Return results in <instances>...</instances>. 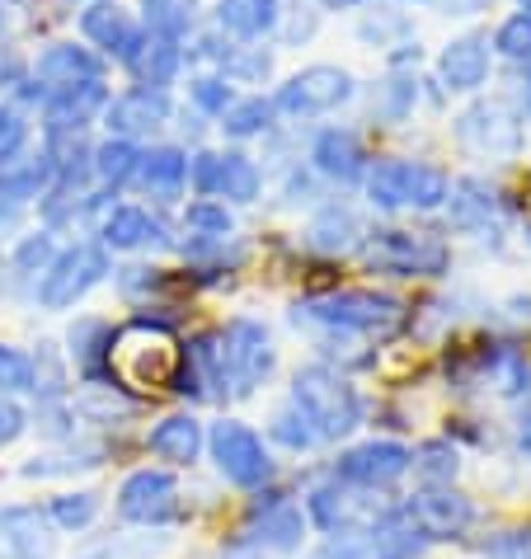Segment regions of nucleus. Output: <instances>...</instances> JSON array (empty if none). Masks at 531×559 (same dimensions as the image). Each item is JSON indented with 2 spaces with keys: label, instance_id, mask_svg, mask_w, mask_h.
Instances as JSON below:
<instances>
[{
  "label": "nucleus",
  "instance_id": "nucleus-1",
  "mask_svg": "<svg viewBox=\"0 0 531 559\" xmlns=\"http://www.w3.org/2000/svg\"><path fill=\"white\" fill-rule=\"evenodd\" d=\"M184 348L161 320H128L108 344V381L122 391H179Z\"/></svg>",
  "mask_w": 531,
  "mask_h": 559
},
{
  "label": "nucleus",
  "instance_id": "nucleus-27",
  "mask_svg": "<svg viewBox=\"0 0 531 559\" xmlns=\"http://www.w3.org/2000/svg\"><path fill=\"white\" fill-rule=\"evenodd\" d=\"M471 381L484 385V391H494V395H518V391H527L531 371H527V357L512 344H489V348H475Z\"/></svg>",
  "mask_w": 531,
  "mask_h": 559
},
{
  "label": "nucleus",
  "instance_id": "nucleus-34",
  "mask_svg": "<svg viewBox=\"0 0 531 559\" xmlns=\"http://www.w3.org/2000/svg\"><path fill=\"white\" fill-rule=\"evenodd\" d=\"M367 540H371V555H377V559H418V555L428 550V540L418 536V526H414L410 518H404L400 508L390 512L386 522L371 526Z\"/></svg>",
  "mask_w": 531,
  "mask_h": 559
},
{
  "label": "nucleus",
  "instance_id": "nucleus-10",
  "mask_svg": "<svg viewBox=\"0 0 531 559\" xmlns=\"http://www.w3.org/2000/svg\"><path fill=\"white\" fill-rule=\"evenodd\" d=\"M457 142L480 160H518L522 118L504 99H480L465 114H457Z\"/></svg>",
  "mask_w": 531,
  "mask_h": 559
},
{
  "label": "nucleus",
  "instance_id": "nucleus-40",
  "mask_svg": "<svg viewBox=\"0 0 531 559\" xmlns=\"http://www.w3.org/2000/svg\"><path fill=\"white\" fill-rule=\"evenodd\" d=\"M95 518H99V493H90V489L57 493V499L48 503V522L61 526V532H85Z\"/></svg>",
  "mask_w": 531,
  "mask_h": 559
},
{
  "label": "nucleus",
  "instance_id": "nucleus-18",
  "mask_svg": "<svg viewBox=\"0 0 531 559\" xmlns=\"http://www.w3.org/2000/svg\"><path fill=\"white\" fill-rule=\"evenodd\" d=\"M48 508H0V559H52Z\"/></svg>",
  "mask_w": 531,
  "mask_h": 559
},
{
  "label": "nucleus",
  "instance_id": "nucleus-60",
  "mask_svg": "<svg viewBox=\"0 0 531 559\" xmlns=\"http://www.w3.org/2000/svg\"><path fill=\"white\" fill-rule=\"evenodd\" d=\"M527 207H531V193H527Z\"/></svg>",
  "mask_w": 531,
  "mask_h": 559
},
{
  "label": "nucleus",
  "instance_id": "nucleus-31",
  "mask_svg": "<svg viewBox=\"0 0 531 559\" xmlns=\"http://www.w3.org/2000/svg\"><path fill=\"white\" fill-rule=\"evenodd\" d=\"M67 344H71L75 367L85 371V381L114 385V381H108V344H114V324L95 320V316H90V320H75L71 334H67Z\"/></svg>",
  "mask_w": 531,
  "mask_h": 559
},
{
  "label": "nucleus",
  "instance_id": "nucleus-14",
  "mask_svg": "<svg viewBox=\"0 0 531 559\" xmlns=\"http://www.w3.org/2000/svg\"><path fill=\"white\" fill-rule=\"evenodd\" d=\"M414 452L400 442H363V447H349L339 461H334V479L343 485H357V489H390L396 479L410 475Z\"/></svg>",
  "mask_w": 531,
  "mask_h": 559
},
{
  "label": "nucleus",
  "instance_id": "nucleus-41",
  "mask_svg": "<svg viewBox=\"0 0 531 559\" xmlns=\"http://www.w3.org/2000/svg\"><path fill=\"white\" fill-rule=\"evenodd\" d=\"M184 230H189V236H236V222H231L226 203L198 198V203L184 207Z\"/></svg>",
  "mask_w": 531,
  "mask_h": 559
},
{
  "label": "nucleus",
  "instance_id": "nucleus-52",
  "mask_svg": "<svg viewBox=\"0 0 531 559\" xmlns=\"http://www.w3.org/2000/svg\"><path fill=\"white\" fill-rule=\"evenodd\" d=\"M24 428H28V414L14 405L10 395H0V447L20 442V438H24Z\"/></svg>",
  "mask_w": 531,
  "mask_h": 559
},
{
  "label": "nucleus",
  "instance_id": "nucleus-55",
  "mask_svg": "<svg viewBox=\"0 0 531 559\" xmlns=\"http://www.w3.org/2000/svg\"><path fill=\"white\" fill-rule=\"evenodd\" d=\"M489 10V0H442V14H480Z\"/></svg>",
  "mask_w": 531,
  "mask_h": 559
},
{
  "label": "nucleus",
  "instance_id": "nucleus-26",
  "mask_svg": "<svg viewBox=\"0 0 531 559\" xmlns=\"http://www.w3.org/2000/svg\"><path fill=\"white\" fill-rule=\"evenodd\" d=\"M249 536L273 555H292V550H302V540H306V518L296 503L269 499V503L255 508V518H249Z\"/></svg>",
  "mask_w": 531,
  "mask_h": 559
},
{
  "label": "nucleus",
  "instance_id": "nucleus-13",
  "mask_svg": "<svg viewBox=\"0 0 531 559\" xmlns=\"http://www.w3.org/2000/svg\"><path fill=\"white\" fill-rule=\"evenodd\" d=\"M400 512L418 526V536H424L428 546H433V540H461L465 532H471V522H475L471 499H465V493H457L451 485H428V489H418Z\"/></svg>",
  "mask_w": 531,
  "mask_h": 559
},
{
  "label": "nucleus",
  "instance_id": "nucleus-20",
  "mask_svg": "<svg viewBox=\"0 0 531 559\" xmlns=\"http://www.w3.org/2000/svg\"><path fill=\"white\" fill-rule=\"evenodd\" d=\"M122 67L132 71L137 90H165L184 67V48H179V38H165V34L142 28V38L132 43V52L122 57Z\"/></svg>",
  "mask_w": 531,
  "mask_h": 559
},
{
  "label": "nucleus",
  "instance_id": "nucleus-56",
  "mask_svg": "<svg viewBox=\"0 0 531 559\" xmlns=\"http://www.w3.org/2000/svg\"><path fill=\"white\" fill-rule=\"evenodd\" d=\"M518 447H522V452H531V405L518 414Z\"/></svg>",
  "mask_w": 531,
  "mask_h": 559
},
{
  "label": "nucleus",
  "instance_id": "nucleus-61",
  "mask_svg": "<svg viewBox=\"0 0 531 559\" xmlns=\"http://www.w3.org/2000/svg\"><path fill=\"white\" fill-rule=\"evenodd\" d=\"M527 245H531V236H527Z\"/></svg>",
  "mask_w": 531,
  "mask_h": 559
},
{
  "label": "nucleus",
  "instance_id": "nucleus-46",
  "mask_svg": "<svg viewBox=\"0 0 531 559\" xmlns=\"http://www.w3.org/2000/svg\"><path fill=\"white\" fill-rule=\"evenodd\" d=\"M269 432H273V438H278V442H283V447H292V452H310V447H316V442H320V438H316V432H310V424H306V418H302V414H296L292 405L273 414V424H269Z\"/></svg>",
  "mask_w": 531,
  "mask_h": 559
},
{
  "label": "nucleus",
  "instance_id": "nucleus-2",
  "mask_svg": "<svg viewBox=\"0 0 531 559\" xmlns=\"http://www.w3.org/2000/svg\"><path fill=\"white\" fill-rule=\"evenodd\" d=\"M296 324L320 334H363V338H390L404 330L410 310L404 301L386 297V292H367V287H349V292H320V297L296 301L292 310Z\"/></svg>",
  "mask_w": 531,
  "mask_h": 559
},
{
  "label": "nucleus",
  "instance_id": "nucleus-5",
  "mask_svg": "<svg viewBox=\"0 0 531 559\" xmlns=\"http://www.w3.org/2000/svg\"><path fill=\"white\" fill-rule=\"evenodd\" d=\"M363 259L367 269L390 277H442L451 269V250L442 236H433V230H400V226L371 230L363 245Z\"/></svg>",
  "mask_w": 531,
  "mask_h": 559
},
{
  "label": "nucleus",
  "instance_id": "nucleus-17",
  "mask_svg": "<svg viewBox=\"0 0 531 559\" xmlns=\"http://www.w3.org/2000/svg\"><path fill=\"white\" fill-rule=\"evenodd\" d=\"M169 95L165 90H122L118 99L104 104V128L108 136H122V142H137V136H151L169 122Z\"/></svg>",
  "mask_w": 531,
  "mask_h": 559
},
{
  "label": "nucleus",
  "instance_id": "nucleus-50",
  "mask_svg": "<svg viewBox=\"0 0 531 559\" xmlns=\"http://www.w3.org/2000/svg\"><path fill=\"white\" fill-rule=\"evenodd\" d=\"M484 559H531V532H498L480 546Z\"/></svg>",
  "mask_w": 531,
  "mask_h": 559
},
{
  "label": "nucleus",
  "instance_id": "nucleus-30",
  "mask_svg": "<svg viewBox=\"0 0 531 559\" xmlns=\"http://www.w3.org/2000/svg\"><path fill=\"white\" fill-rule=\"evenodd\" d=\"M161 240V222L146 212V207H114L104 212L99 222V245L104 250H118V254H132L142 250V245Z\"/></svg>",
  "mask_w": 531,
  "mask_h": 559
},
{
  "label": "nucleus",
  "instance_id": "nucleus-58",
  "mask_svg": "<svg viewBox=\"0 0 531 559\" xmlns=\"http://www.w3.org/2000/svg\"><path fill=\"white\" fill-rule=\"evenodd\" d=\"M522 104H527V114H531V75H527V85H522Z\"/></svg>",
  "mask_w": 531,
  "mask_h": 559
},
{
  "label": "nucleus",
  "instance_id": "nucleus-19",
  "mask_svg": "<svg viewBox=\"0 0 531 559\" xmlns=\"http://www.w3.org/2000/svg\"><path fill=\"white\" fill-rule=\"evenodd\" d=\"M104 104H108L104 81H90V85L61 90V95H48L43 99V132L48 136H85L90 118L104 114Z\"/></svg>",
  "mask_w": 531,
  "mask_h": 559
},
{
  "label": "nucleus",
  "instance_id": "nucleus-24",
  "mask_svg": "<svg viewBox=\"0 0 531 559\" xmlns=\"http://www.w3.org/2000/svg\"><path fill=\"white\" fill-rule=\"evenodd\" d=\"M132 179L142 183V193L155 198V203H179V193L189 189V155L179 146H151L142 151Z\"/></svg>",
  "mask_w": 531,
  "mask_h": 559
},
{
  "label": "nucleus",
  "instance_id": "nucleus-29",
  "mask_svg": "<svg viewBox=\"0 0 531 559\" xmlns=\"http://www.w3.org/2000/svg\"><path fill=\"white\" fill-rule=\"evenodd\" d=\"M151 456L155 461H169V465H193L198 452H202V424L193 414H169L161 418V424L151 428Z\"/></svg>",
  "mask_w": 531,
  "mask_h": 559
},
{
  "label": "nucleus",
  "instance_id": "nucleus-53",
  "mask_svg": "<svg viewBox=\"0 0 531 559\" xmlns=\"http://www.w3.org/2000/svg\"><path fill=\"white\" fill-rule=\"evenodd\" d=\"M24 81H28L24 57H14L10 48H0V95H5V90H20Z\"/></svg>",
  "mask_w": 531,
  "mask_h": 559
},
{
  "label": "nucleus",
  "instance_id": "nucleus-8",
  "mask_svg": "<svg viewBox=\"0 0 531 559\" xmlns=\"http://www.w3.org/2000/svg\"><path fill=\"white\" fill-rule=\"evenodd\" d=\"M357 95V81L353 71L330 67V61H316V67H302L296 75H287L273 95V108L287 118H320V114H334Z\"/></svg>",
  "mask_w": 531,
  "mask_h": 559
},
{
  "label": "nucleus",
  "instance_id": "nucleus-51",
  "mask_svg": "<svg viewBox=\"0 0 531 559\" xmlns=\"http://www.w3.org/2000/svg\"><path fill=\"white\" fill-rule=\"evenodd\" d=\"M24 136H28L24 114H20V108H10V104H0V155L20 151V146H24Z\"/></svg>",
  "mask_w": 531,
  "mask_h": 559
},
{
  "label": "nucleus",
  "instance_id": "nucleus-35",
  "mask_svg": "<svg viewBox=\"0 0 531 559\" xmlns=\"http://www.w3.org/2000/svg\"><path fill=\"white\" fill-rule=\"evenodd\" d=\"M216 75L231 85H263L273 75V52H263L259 43H231L226 57L216 61Z\"/></svg>",
  "mask_w": 531,
  "mask_h": 559
},
{
  "label": "nucleus",
  "instance_id": "nucleus-59",
  "mask_svg": "<svg viewBox=\"0 0 531 559\" xmlns=\"http://www.w3.org/2000/svg\"><path fill=\"white\" fill-rule=\"evenodd\" d=\"M522 14H531V0H522Z\"/></svg>",
  "mask_w": 531,
  "mask_h": 559
},
{
  "label": "nucleus",
  "instance_id": "nucleus-36",
  "mask_svg": "<svg viewBox=\"0 0 531 559\" xmlns=\"http://www.w3.org/2000/svg\"><path fill=\"white\" fill-rule=\"evenodd\" d=\"M137 160H142V151H137V142H122V136H108V142L95 146V179L104 183V189H122L132 175H137Z\"/></svg>",
  "mask_w": 531,
  "mask_h": 559
},
{
  "label": "nucleus",
  "instance_id": "nucleus-39",
  "mask_svg": "<svg viewBox=\"0 0 531 559\" xmlns=\"http://www.w3.org/2000/svg\"><path fill=\"white\" fill-rule=\"evenodd\" d=\"M142 28H151V34H165V38H189L193 28V0H146L142 5Z\"/></svg>",
  "mask_w": 531,
  "mask_h": 559
},
{
  "label": "nucleus",
  "instance_id": "nucleus-23",
  "mask_svg": "<svg viewBox=\"0 0 531 559\" xmlns=\"http://www.w3.org/2000/svg\"><path fill=\"white\" fill-rule=\"evenodd\" d=\"M310 165H316L324 179H334V183H363L367 151H363V142H357V132L324 128L316 142H310Z\"/></svg>",
  "mask_w": 531,
  "mask_h": 559
},
{
  "label": "nucleus",
  "instance_id": "nucleus-42",
  "mask_svg": "<svg viewBox=\"0 0 531 559\" xmlns=\"http://www.w3.org/2000/svg\"><path fill=\"white\" fill-rule=\"evenodd\" d=\"M410 471H418L424 485H451V475H457V447L451 442H424L414 452Z\"/></svg>",
  "mask_w": 531,
  "mask_h": 559
},
{
  "label": "nucleus",
  "instance_id": "nucleus-12",
  "mask_svg": "<svg viewBox=\"0 0 531 559\" xmlns=\"http://www.w3.org/2000/svg\"><path fill=\"white\" fill-rule=\"evenodd\" d=\"M179 485L169 471H132L118 489V518L132 526H165L179 518Z\"/></svg>",
  "mask_w": 531,
  "mask_h": 559
},
{
  "label": "nucleus",
  "instance_id": "nucleus-7",
  "mask_svg": "<svg viewBox=\"0 0 531 559\" xmlns=\"http://www.w3.org/2000/svg\"><path fill=\"white\" fill-rule=\"evenodd\" d=\"M108 277V250L104 245H67V250H57V259L48 263V273H43L38 283V306L43 310H71L75 301H85L90 292Z\"/></svg>",
  "mask_w": 531,
  "mask_h": 559
},
{
  "label": "nucleus",
  "instance_id": "nucleus-11",
  "mask_svg": "<svg viewBox=\"0 0 531 559\" xmlns=\"http://www.w3.org/2000/svg\"><path fill=\"white\" fill-rule=\"evenodd\" d=\"M208 447H212V461H216V471H222L226 485L263 489L273 479V461H269V452H263L259 432L245 428L240 418H222V424H212Z\"/></svg>",
  "mask_w": 531,
  "mask_h": 559
},
{
  "label": "nucleus",
  "instance_id": "nucleus-4",
  "mask_svg": "<svg viewBox=\"0 0 531 559\" xmlns=\"http://www.w3.org/2000/svg\"><path fill=\"white\" fill-rule=\"evenodd\" d=\"M363 189L371 198V207L381 212H437L451 193L447 169L424 165V160H400V155H386V160H371L363 175Z\"/></svg>",
  "mask_w": 531,
  "mask_h": 559
},
{
  "label": "nucleus",
  "instance_id": "nucleus-44",
  "mask_svg": "<svg viewBox=\"0 0 531 559\" xmlns=\"http://www.w3.org/2000/svg\"><path fill=\"white\" fill-rule=\"evenodd\" d=\"M0 395H34V357L0 344Z\"/></svg>",
  "mask_w": 531,
  "mask_h": 559
},
{
  "label": "nucleus",
  "instance_id": "nucleus-16",
  "mask_svg": "<svg viewBox=\"0 0 531 559\" xmlns=\"http://www.w3.org/2000/svg\"><path fill=\"white\" fill-rule=\"evenodd\" d=\"M442 207H447L451 230H461V236L489 240L504 230V198H498V189L484 179H457Z\"/></svg>",
  "mask_w": 531,
  "mask_h": 559
},
{
  "label": "nucleus",
  "instance_id": "nucleus-22",
  "mask_svg": "<svg viewBox=\"0 0 531 559\" xmlns=\"http://www.w3.org/2000/svg\"><path fill=\"white\" fill-rule=\"evenodd\" d=\"M81 34L90 48H99L104 57H128L132 52V43L142 38V24L132 20L128 10L118 5V0H95L85 14H81Z\"/></svg>",
  "mask_w": 531,
  "mask_h": 559
},
{
  "label": "nucleus",
  "instance_id": "nucleus-28",
  "mask_svg": "<svg viewBox=\"0 0 531 559\" xmlns=\"http://www.w3.org/2000/svg\"><path fill=\"white\" fill-rule=\"evenodd\" d=\"M278 20H283L278 0H216V34H231L240 43L273 34Z\"/></svg>",
  "mask_w": 531,
  "mask_h": 559
},
{
  "label": "nucleus",
  "instance_id": "nucleus-32",
  "mask_svg": "<svg viewBox=\"0 0 531 559\" xmlns=\"http://www.w3.org/2000/svg\"><path fill=\"white\" fill-rule=\"evenodd\" d=\"M357 240H363V226H357L353 207H343V203H324L316 212V222L306 226V245L316 254H349Z\"/></svg>",
  "mask_w": 531,
  "mask_h": 559
},
{
  "label": "nucleus",
  "instance_id": "nucleus-54",
  "mask_svg": "<svg viewBox=\"0 0 531 559\" xmlns=\"http://www.w3.org/2000/svg\"><path fill=\"white\" fill-rule=\"evenodd\" d=\"M24 222V207L20 203H5V198H0V236H10L14 226Z\"/></svg>",
  "mask_w": 531,
  "mask_h": 559
},
{
  "label": "nucleus",
  "instance_id": "nucleus-33",
  "mask_svg": "<svg viewBox=\"0 0 531 559\" xmlns=\"http://www.w3.org/2000/svg\"><path fill=\"white\" fill-rule=\"evenodd\" d=\"M259 189H263V175H259V165L249 160L245 151H222L216 155V189H212L216 203H255Z\"/></svg>",
  "mask_w": 531,
  "mask_h": 559
},
{
  "label": "nucleus",
  "instance_id": "nucleus-43",
  "mask_svg": "<svg viewBox=\"0 0 531 559\" xmlns=\"http://www.w3.org/2000/svg\"><path fill=\"white\" fill-rule=\"evenodd\" d=\"M52 259H57V245H52L48 230H38V236H24L20 245H14L10 269L20 273V277H34V273H48Z\"/></svg>",
  "mask_w": 531,
  "mask_h": 559
},
{
  "label": "nucleus",
  "instance_id": "nucleus-25",
  "mask_svg": "<svg viewBox=\"0 0 531 559\" xmlns=\"http://www.w3.org/2000/svg\"><path fill=\"white\" fill-rule=\"evenodd\" d=\"M52 189V160L48 151H10L0 155V198L5 203H28V198H43Z\"/></svg>",
  "mask_w": 531,
  "mask_h": 559
},
{
  "label": "nucleus",
  "instance_id": "nucleus-37",
  "mask_svg": "<svg viewBox=\"0 0 531 559\" xmlns=\"http://www.w3.org/2000/svg\"><path fill=\"white\" fill-rule=\"evenodd\" d=\"M273 99H263V95H249V99H236L222 114V132L226 136H236V142H249V136H263L273 128Z\"/></svg>",
  "mask_w": 531,
  "mask_h": 559
},
{
  "label": "nucleus",
  "instance_id": "nucleus-62",
  "mask_svg": "<svg viewBox=\"0 0 531 559\" xmlns=\"http://www.w3.org/2000/svg\"><path fill=\"white\" fill-rule=\"evenodd\" d=\"M0 20H5V14H0Z\"/></svg>",
  "mask_w": 531,
  "mask_h": 559
},
{
  "label": "nucleus",
  "instance_id": "nucleus-21",
  "mask_svg": "<svg viewBox=\"0 0 531 559\" xmlns=\"http://www.w3.org/2000/svg\"><path fill=\"white\" fill-rule=\"evenodd\" d=\"M489 38L480 34H465V38H451L442 57H437V81L447 90H457V95H471L489 81Z\"/></svg>",
  "mask_w": 531,
  "mask_h": 559
},
{
  "label": "nucleus",
  "instance_id": "nucleus-48",
  "mask_svg": "<svg viewBox=\"0 0 531 559\" xmlns=\"http://www.w3.org/2000/svg\"><path fill=\"white\" fill-rule=\"evenodd\" d=\"M494 48L512 61H531V14H512V20L498 24Z\"/></svg>",
  "mask_w": 531,
  "mask_h": 559
},
{
  "label": "nucleus",
  "instance_id": "nucleus-49",
  "mask_svg": "<svg viewBox=\"0 0 531 559\" xmlns=\"http://www.w3.org/2000/svg\"><path fill=\"white\" fill-rule=\"evenodd\" d=\"M306 559H377V555H371V540L363 532V536H330L324 546H316Z\"/></svg>",
  "mask_w": 531,
  "mask_h": 559
},
{
  "label": "nucleus",
  "instance_id": "nucleus-57",
  "mask_svg": "<svg viewBox=\"0 0 531 559\" xmlns=\"http://www.w3.org/2000/svg\"><path fill=\"white\" fill-rule=\"evenodd\" d=\"M324 10H353V5H363V0H320Z\"/></svg>",
  "mask_w": 531,
  "mask_h": 559
},
{
  "label": "nucleus",
  "instance_id": "nucleus-9",
  "mask_svg": "<svg viewBox=\"0 0 531 559\" xmlns=\"http://www.w3.org/2000/svg\"><path fill=\"white\" fill-rule=\"evenodd\" d=\"M222 357H226V391L249 400L278 367V348L259 320H231L222 330Z\"/></svg>",
  "mask_w": 531,
  "mask_h": 559
},
{
  "label": "nucleus",
  "instance_id": "nucleus-3",
  "mask_svg": "<svg viewBox=\"0 0 531 559\" xmlns=\"http://www.w3.org/2000/svg\"><path fill=\"white\" fill-rule=\"evenodd\" d=\"M292 409L306 418L310 432H316L320 442H339V438H349V432L363 424V395H357L353 385L324 362L296 367Z\"/></svg>",
  "mask_w": 531,
  "mask_h": 559
},
{
  "label": "nucleus",
  "instance_id": "nucleus-45",
  "mask_svg": "<svg viewBox=\"0 0 531 559\" xmlns=\"http://www.w3.org/2000/svg\"><path fill=\"white\" fill-rule=\"evenodd\" d=\"M189 99L198 114H208V118H222L231 104H236V95H231V85L222 81V75H193L189 81Z\"/></svg>",
  "mask_w": 531,
  "mask_h": 559
},
{
  "label": "nucleus",
  "instance_id": "nucleus-38",
  "mask_svg": "<svg viewBox=\"0 0 531 559\" xmlns=\"http://www.w3.org/2000/svg\"><path fill=\"white\" fill-rule=\"evenodd\" d=\"M414 34V24L404 20L400 10H371L363 14V24H357V38L367 43V48H410V38Z\"/></svg>",
  "mask_w": 531,
  "mask_h": 559
},
{
  "label": "nucleus",
  "instance_id": "nucleus-47",
  "mask_svg": "<svg viewBox=\"0 0 531 559\" xmlns=\"http://www.w3.org/2000/svg\"><path fill=\"white\" fill-rule=\"evenodd\" d=\"M414 99H418V81L414 75H396V81H386V95L377 104V114L386 122H404L410 118V108H414Z\"/></svg>",
  "mask_w": 531,
  "mask_h": 559
},
{
  "label": "nucleus",
  "instance_id": "nucleus-6",
  "mask_svg": "<svg viewBox=\"0 0 531 559\" xmlns=\"http://www.w3.org/2000/svg\"><path fill=\"white\" fill-rule=\"evenodd\" d=\"M306 512L324 536H363L377 522H386L396 508H390L377 489H357V485H343V479H324V485H316L306 493Z\"/></svg>",
  "mask_w": 531,
  "mask_h": 559
},
{
  "label": "nucleus",
  "instance_id": "nucleus-15",
  "mask_svg": "<svg viewBox=\"0 0 531 559\" xmlns=\"http://www.w3.org/2000/svg\"><path fill=\"white\" fill-rule=\"evenodd\" d=\"M28 81L48 99V95H61V90L104 81V61L95 48H81V43H48V48L34 57V67H28Z\"/></svg>",
  "mask_w": 531,
  "mask_h": 559
}]
</instances>
